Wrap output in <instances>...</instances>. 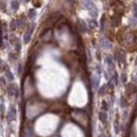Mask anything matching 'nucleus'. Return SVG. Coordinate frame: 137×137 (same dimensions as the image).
I'll list each match as a JSON object with an SVG mask.
<instances>
[{"instance_id":"13","label":"nucleus","mask_w":137,"mask_h":137,"mask_svg":"<svg viewBox=\"0 0 137 137\" xmlns=\"http://www.w3.org/2000/svg\"><path fill=\"white\" fill-rule=\"evenodd\" d=\"M89 26H90V28H92V29H94V28H96L98 26V24L95 20H91L90 22H89Z\"/></svg>"},{"instance_id":"15","label":"nucleus","mask_w":137,"mask_h":137,"mask_svg":"<svg viewBox=\"0 0 137 137\" xmlns=\"http://www.w3.org/2000/svg\"><path fill=\"white\" fill-rule=\"evenodd\" d=\"M5 69H6V66H5V64L3 63V61H1V60H0V72L3 71V70L5 71Z\"/></svg>"},{"instance_id":"2","label":"nucleus","mask_w":137,"mask_h":137,"mask_svg":"<svg viewBox=\"0 0 137 137\" xmlns=\"http://www.w3.org/2000/svg\"><path fill=\"white\" fill-rule=\"evenodd\" d=\"M34 28H35L34 25L30 26V27L28 29V30L25 32V34H24V43H25V44H28L29 42V40H30V39H31V35H32V33H33V30H34Z\"/></svg>"},{"instance_id":"20","label":"nucleus","mask_w":137,"mask_h":137,"mask_svg":"<svg viewBox=\"0 0 137 137\" xmlns=\"http://www.w3.org/2000/svg\"><path fill=\"white\" fill-rule=\"evenodd\" d=\"M66 1H67L68 3H73L75 2V0H66Z\"/></svg>"},{"instance_id":"17","label":"nucleus","mask_w":137,"mask_h":137,"mask_svg":"<svg viewBox=\"0 0 137 137\" xmlns=\"http://www.w3.org/2000/svg\"><path fill=\"white\" fill-rule=\"evenodd\" d=\"M115 133L118 134L119 132V124L118 123H115Z\"/></svg>"},{"instance_id":"21","label":"nucleus","mask_w":137,"mask_h":137,"mask_svg":"<svg viewBox=\"0 0 137 137\" xmlns=\"http://www.w3.org/2000/svg\"><path fill=\"white\" fill-rule=\"evenodd\" d=\"M26 1H29V0H26Z\"/></svg>"},{"instance_id":"8","label":"nucleus","mask_w":137,"mask_h":137,"mask_svg":"<svg viewBox=\"0 0 137 137\" xmlns=\"http://www.w3.org/2000/svg\"><path fill=\"white\" fill-rule=\"evenodd\" d=\"M119 22H120V20L119 18H117V17H113L111 20V24L114 27H116V26L119 25Z\"/></svg>"},{"instance_id":"19","label":"nucleus","mask_w":137,"mask_h":137,"mask_svg":"<svg viewBox=\"0 0 137 137\" xmlns=\"http://www.w3.org/2000/svg\"><path fill=\"white\" fill-rule=\"evenodd\" d=\"M134 15L136 18H137V4L134 5Z\"/></svg>"},{"instance_id":"3","label":"nucleus","mask_w":137,"mask_h":137,"mask_svg":"<svg viewBox=\"0 0 137 137\" xmlns=\"http://www.w3.org/2000/svg\"><path fill=\"white\" fill-rule=\"evenodd\" d=\"M98 119L103 124H106L108 122V115H107V112L105 111H100L98 113Z\"/></svg>"},{"instance_id":"10","label":"nucleus","mask_w":137,"mask_h":137,"mask_svg":"<svg viewBox=\"0 0 137 137\" xmlns=\"http://www.w3.org/2000/svg\"><path fill=\"white\" fill-rule=\"evenodd\" d=\"M11 7L14 10H17L19 8V7H20V4H19V3L17 1H12Z\"/></svg>"},{"instance_id":"12","label":"nucleus","mask_w":137,"mask_h":137,"mask_svg":"<svg viewBox=\"0 0 137 137\" xmlns=\"http://www.w3.org/2000/svg\"><path fill=\"white\" fill-rule=\"evenodd\" d=\"M36 15V11L35 9H30L29 11V17L30 19H33Z\"/></svg>"},{"instance_id":"9","label":"nucleus","mask_w":137,"mask_h":137,"mask_svg":"<svg viewBox=\"0 0 137 137\" xmlns=\"http://www.w3.org/2000/svg\"><path fill=\"white\" fill-rule=\"evenodd\" d=\"M101 108L103 111H105L107 112L108 110V103H107V102L105 101V100H103L101 103Z\"/></svg>"},{"instance_id":"7","label":"nucleus","mask_w":137,"mask_h":137,"mask_svg":"<svg viewBox=\"0 0 137 137\" xmlns=\"http://www.w3.org/2000/svg\"><path fill=\"white\" fill-rule=\"evenodd\" d=\"M9 27L11 30H15L17 29V27H18V21L16 20H13L11 21V23H10Z\"/></svg>"},{"instance_id":"14","label":"nucleus","mask_w":137,"mask_h":137,"mask_svg":"<svg viewBox=\"0 0 137 137\" xmlns=\"http://www.w3.org/2000/svg\"><path fill=\"white\" fill-rule=\"evenodd\" d=\"M6 85V80L3 77H0V87H4Z\"/></svg>"},{"instance_id":"5","label":"nucleus","mask_w":137,"mask_h":137,"mask_svg":"<svg viewBox=\"0 0 137 137\" xmlns=\"http://www.w3.org/2000/svg\"><path fill=\"white\" fill-rule=\"evenodd\" d=\"M108 85H103L101 87L99 88V91H98V94H99L100 96H103L105 94H106V92L108 91Z\"/></svg>"},{"instance_id":"18","label":"nucleus","mask_w":137,"mask_h":137,"mask_svg":"<svg viewBox=\"0 0 137 137\" xmlns=\"http://www.w3.org/2000/svg\"><path fill=\"white\" fill-rule=\"evenodd\" d=\"M120 104H121V107H122V108H124V107L126 105L125 99H124V98H121V99H120Z\"/></svg>"},{"instance_id":"6","label":"nucleus","mask_w":137,"mask_h":137,"mask_svg":"<svg viewBox=\"0 0 137 137\" xmlns=\"http://www.w3.org/2000/svg\"><path fill=\"white\" fill-rule=\"evenodd\" d=\"M5 75H6L7 78H8L9 81H13L14 78L13 73L10 72V70L8 69V68H6V69H5Z\"/></svg>"},{"instance_id":"11","label":"nucleus","mask_w":137,"mask_h":137,"mask_svg":"<svg viewBox=\"0 0 137 137\" xmlns=\"http://www.w3.org/2000/svg\"><path fill=\"white\" fill-rule=\"evenodd\" d=\"M79 25H80L81 29H82V30H87V25H86V24L84 23L83 20H79Z\"/></svg>"},{"instance_id":"16","label":"nucleus","mask_w":137,"mask_h":137,"mask_svg":"<svg viewBox=\"0 0 137 137\" xmlns=\"http://www.w3.org/2000/svg\"><path fill=\"white\" fill-rule=\"evenodd\" d=\"M4 105H3V103H0V115H3V114H4Z\"/></svg>"},{"instance_id":"4","label":"nucleus","mask_w":137,"mask_h":137,"mask_svg":"<svg viewBox=\"0 0 137 137\" xmlns=\"http://www.w3.org/2000/svg\"><path fill=\"white\" fill-rule=\"evenodd\" d=\"M7 91H8V94L9 96H14L15 94H17V92H18L15 84H10V85L8 87Z\"/></svg>"},{"instance_id":"1","label":"nucleus","mask_w":137,"mask_h":137,"mask_svg":"<svg viewBox=\"0 0 137 137\" xmlns=\"http://www.w3.org/2000/svg\"><path fill=\"white\" fill-rule=\"evenodd\" d=\"M16 116H17L16 107L14 105H11L9 107L8 114H7V120H8V122H12V121L16 119Z\"/></svg>"}]
</instances>
